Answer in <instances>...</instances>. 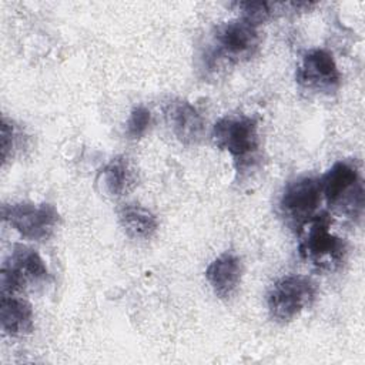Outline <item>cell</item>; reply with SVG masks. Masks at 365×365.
Masks as SVG:
<instances>
[{"label":"cell","instance_id":"obj_1","mask_svg":"<svg viewBox=\"0 0 365 365\" xmlns=\"http://www.w3.org/2000/svg\"><path fill=\"white\" fill-rule=\"evenodd\" d=\"M331 215L321 212L302 224L297 234L299 237L298 254L301 259L319 271H335L346 258V242L331 232Z\"/></svg>","mask_w":365,"mask_h":365},{"label":"cell","instance_id":"obj_2","mask_svg":"<svg viewBox=\"0 0 365 365\" xmlns=\"http://www.w3.org/2000/svg\"><path fill=\"white\" fill-rule=\"evenodd\" d=\"M259 44L257 26L238 17L220 24L214 34L210 48L204 56L207 68H212L218 61L240 63L251 58Z\"/></svg>","mask_w":365,"mask_h":365},{"label":"cell","instance_id":"obj_3","mask_svg":"<svg viewBox=\"0 0 365 365\" xmlns=\"http://www.w3.org/2000/svg\"><path fill=\"white\" fill-rule=\"evenodd\" d=\"M315 295L317 287L311 278L298 274L284 275L272 284L268 292L269 315L277 322H289L311 307Z\"/></svg>","mask_w":365,"mask_h":365},{"label":"cell","instance_id":"obj_4","mask_svg":"<svg viewBox=\"0 0 365 365\" xmlns=\"http://www.w3.org/2000/svg\"><path fill=\"white\" fill-rule=\"evenodd\" d=\"M50 274L38 252L24 244H16L0 271L1 295H14L30 287L47 282Z\"/></svg>","mask_w":365,"mask_h":365},{"label":"cell","instance_id":"obj_5","mask_svg":"<svg viewBox=\"0 0 365 365\" xmlns=\"http://www.w3.org/2000/svg\"><path fill=\"white\" fill-rule=\"evenodd\" d=\"M3 221L14 228L21 237L43 241L51 237L58 224V211L54 205L41 202H14L1 207Z\"/></svg>","mask_w":365,"mask_h":365},{"label":"cell","instance_id":"obj_6","mask_svg":"<svg viewBox=\"0 0 365 365\" xmlns=\"http://www.w3.org/2000/svg\"><path fill=\"white\" fill-rule=\"evenodd\" d=\"M321 194L329 205L341 207L351 215L362 210L364 190L356 168L346 161H336L321 178Z\"/></svg>","mask_w":365,"mask_h":365},{"label":"cell","instance_id":"obj_7","mask_svg":"<svg viewBox=\"0 0 365 365\" xmlns=\"http://www.w3.org/2000/svg\"><path fill=\"white\" fill-rule=\"evenodd\" d=\"M212 140L220 150L237 160H247L258 148V124L252 117L231 114L221 117L212 127Z\"/></svg>","mask_w":365,"mask_h":365},{"label":"cell","instance_id":"obj_8","mask_svg":"<svg viewBox=\"0 0 365 365\" xmlns=\"http://www.w3.org/2000/svg\"><path fill=\"white\" fill-rule=\"evenodd\" d=\"M321 198L322 194L318 178L308 175L298 177L285 185L279 200V211L287 222L298 230L318 214Z\"/></svg>","mask_w":365,"mask_h":365},{"label":"cell","instance_id":"obj_9","mask_svg":"<svg viewBox=\"0 0 365 365\" xmlns=\"http://www.w3.org/2000/svg\"><path fill=\"white\" fill-rule=\"evenodd\" d=\"M297 83L315 93H332L338 88L341 74L331 53L322 48L307 51L295 71Z\"/></svg>","mask_w":365,"mask_h":365},{"label":"cell","instance_id":"obj_10","mask_svg":"<svg viewBox=\"0 0 365 365\" xmlns=\"http://www.w3.org/2000/svg\"><path fill=\"white\" fill-rule=\"evenodd\" d=\"M164 115L171 133L184 145H195L202 140L205 131L204 118L187 100L173 98L167 101Z\"/></svg>","mask_w":365,"mask_h":365},{"label":"cell","instance_id":"obj_11","mask_svg":"<svg viewBox=\"0 0 365 365\" xmlns=\"http://www.w3.org/2000/svg\"><path fill=\"white\" fill-rule=\"evenodd\" d=\"M205 278L218 298L230 299L237 292L242 278L240 257L232 252L221 254L205 269Z\"/></svg>","mask_w":365,"mask_h":365},{"label":"cell","instance_id":"obj_12","mask_svg":"<svg viewBox=\"0 0 365 365\" xmlns=\"http://www.w3.org/2000/svg\"><path fill=\"white\" fill-rule=\"evenodd\" d=\"M1 331L10 336H24L33 331L34 315L31 305L16 295H1Z\"/></svg>","mask_w":365,"mask_h":365},{"label":"cell","instance_id":"obj_13","mask_svg":"<svg viewBox=\"0 0 365 365\" xmlns=\"http://www.w3.org/2000/svg\"><path fill=\"white\" fill-rule=\"evenodd\" d=\"M100 184L110 197H123L137 185V171L128 158L114 157L101 170Z\"/></svg>","mask_w":365,"mask_h":365},{"label":"cell","instance_id":"obj_14","mask_svg":"<svg viewBox=\"0 0 365 365\" xmlns=\"http://www.w3.org/2000/svg\"><path fill=\"white\" fill-rule=\"evenodd\" d=\"M118 221L127 237L133 240H148L157 228V217L140 204H124L118 211Z\"/></svg>","mask_w":365,"mask_h":365},{"label":"cell","instance_id":"obj_15","mask_svg":"<svg viewBox=\"0 0 365 365\" xmlns=\"http://www.w3.org/2000/svg\"><path fill=\"white\" fill-rule=\"evenodd\" d=\"M150 123H151L150 110L145 108L144 106H137L130 113V117L125 125V133L131 140H138L147 133Z\"/></svg>","mask_w":365,"mask_h":365},{"label":"cell","instance_id":"obj_16","mask_svg":"<svg viewBox=\"0 0 365 365\" xmlns=\"http://www.w3.org/2000/svg\"><path fill=\"white\" fill-rule=\"evenodd\" d=\"M235 6L241 11V19L247 20L254 26L265 21L272 13L271 3L267 1H240L235 3Z\"/></svg>","mask_w":365,"mask_h":365},{"label":"cell","instance_id":"obj_17","mask_svg":"<svg viewBox=\"0 0 365 365\" xmlns=\"http://www.w3.org/2000/svg\"><path fill=\"white\" fill-rule=\"evenodd\" d=\"M19 130L13 120L3 117L1 118V160L3 164H6L17 150V141H19Z\"/></svg>","mask_w":365,"mask_h":365}]
</instances>
